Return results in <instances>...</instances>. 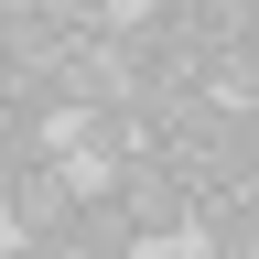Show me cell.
Returning a JSON list of instances; mask_svg holds the SVG:
<instances>
[{
    "label": "cell",
    "instance_id": "cell-1",
    "mask_svg": "<svg viewBox=\"0 0 259 259\" xmlns=\"http://www.w3.org/2000/svg\"><path fill=\"white\" fill-rule=\"evenodd\" d=\"M76 205H87V184H76V162L44 151V162H22L11 194H0V227H11L22 248H65L76 238Z\"/></svg>",
    "mask_w": 259,
    "mask_h": 259
},
{
    "label": "cell",
    "instance_id": "cell-2",
    "mask_svg": "<svg viewBox=\"0 0 259 259\" xmlns=\"http://www.w3.org/2000/svg\"><path fill=\"white\" fill-rule=\"evenodd\" d=\"M130 76H141V44L108 22V32H76L65 44V65H54V108L76 119V108H108V97H130Z\"/></svg>",
    "mask_w": 259,
    "mask_h": 259
},
{
    "label": "cell",
    "instance_id": "cell-3",
    "mask_svg": "<svg viewBox=\"0 0 259 259\" xmlns=\"http://www.w3.org/2000/svg\"><path fill=\"white\" fill-rule=\"evenodd\" d=\"M119 205H130V227H141V238H184V227H194V194L173 184V162H162V151H141V162H119Z\"/></svg>",
    "mask_w": 259,
    "mask_h": 259
},
{
    "label": "cell",
    "instance_id": "cell-4",
    "mask_svg": "<svg viewBox=\"0 0 259 259\" xmlns=\"http://www.w3.org/2000/svg\"><path fill=\"white\" fill-rule=\"evenodd\" d=\"M65 130H76V151H87V173H119V162H141V151L162 141V119L141 108V97H108V108H76Z\"/></svg>",
    "mask_w": 259,
    "mask_h": 259
},
{
    "label": "cell",
    "instance_id": "cell-5",
    "mask_svg": "<svg viewBox=\"0 0 259 259\" xmlns=\"http://www.w3.org/2000/svg\"><path fill=\"white\" fill-rule=\"evenodd\" d=\"M44 11H54L65 32H108V22H119V0H44Z\"/></svg>",
    "mask_w": 259,
    "mask_h": 259
},
{
    "label": "cell",
    "instance_id": "cell-6",
    "mask_svg": "<svg viewBox=\"0 0 259 259\" xmlns=\"http://www.w3.org/2000/svg\"><path fill=\"white\" fill-rule=\"evenodd\" d=\"M0 259H32V248H22V238H11V227H0Z\"/></svg>",
    "mask_w": 259,
    "mask_h": 259
},
{
    "label": "cell",
    "instance_id": "cell-7",
    "mask_svg": "<svg viewBox=\"0 0 259 259\" xmlns=\"http://www.w3.org/2000/svg\"><path fill=\"white\" fill-rule=\"evenodd\" d=\"M32 259H87V248H76V238H65V248H32Z\"/></svg>",
    "mask_w": 259,
    "mask_h": 259
},
{
    "label": "cell",
    "instance_id": "cell-8",
    "mask_svg": "<svg viewBox=\"0 0 259 259\" xmlns=\"http://www.w3.org/2000/svg\"><path fill=\"white\" fill-rule=\"evenodd\" d=\"M0 11H44V0H0Z\"/></svg>",
    "mask_w": 259,
    "mask_h": 259
},
{
    "label": "cell",
    "instance_id": "cell-9",
    "mask_svg": "<svg viewBox=\"0 0 259 259\" xmlns=\"http://www.w3.org/2000/svg\"><path fill=\"white\" fill-rule=\"evenodd\" d=\"M248 54H259V44H248Z\"/></svg>",
    "mask_w": 259,
    "mask_h": 259
}]
</instances>
